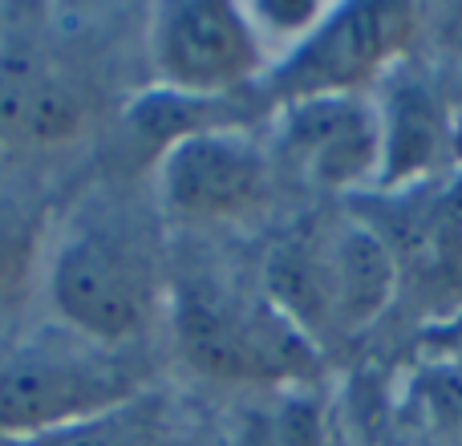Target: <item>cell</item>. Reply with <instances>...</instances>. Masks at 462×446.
Masks as SVG:
<instances>
[{
  "label": "cell",
  "mask_w": 462,
  "mask_h": 446,
  "mask_svg": "<svg viewBox=\"0 0 462 446\" xmlns=\"http://www.w3.org/2000/svg\"><path fill=\"white\" fill-rule=\"evenodd\" d=\"M49 208L41 195L0 187V309L24 301L45 260Z\"/></svg>",
  "instance_id": "8fae6325"
},
{
  "label": "cell",
  "mask_w": 462,
  "mask_h": 446,
  "mask_svg": "<svg viewBox=\"0 0 462 446\" xmlns=\"http://www.w3.org/2000/svg\"><path fill=\"white\" fill-rule=\"evenodd\" d=\"M0 53H5V16H0Z\"/></svg>",
  "instance_id": "e0dca14e"
},
{
  "label": "cell",
  "mask_w": 462,
  "mask_h": 446,
  "mask_svg": "<svg viewBox=\"0 0 462 446\" xmlns=\"http://www.w3.org/2000/svg\"><path fill=\"white\" fill-rule=\"evenodd\" d=\"M45 293L65 333L122 353L167 317L162 264L122 228H81L45 260Z\"/></svg>",
  "instance_id": "3957f363"
},
{
  "label": "cell",
  "mask_w": 462,
  "mask_h": 446,
  "mask_svg": "<svg viewBox=\"0 0 462 446\" xmlns=\"http://www.w3.org/2000/svg\"><path fill=\"white\" fill-rule=\"evenodd\" d=\"M16 446H162V406L151 394H138L97 418Z\"/></svg>",
  "instance_id": "4fadbf2b"
},
{
  "label": "cell",
  "mask_w": 462,
  "mask_h": 446,
  "mask_svg": "<svg viewBox=\"0 0 462 446\" xmlns=\"http://www.w3.org/2000/svg\"><path fill=\"white\" fill-rule=\"evenodd\" d=\"M422 353H430V361H439V366L462 369V304L458 309H450L447 321H439V325L426 329L422 333Z\"/></svg>",
  "instance_id": "2e32d148"
},
{
  "label": "cell",
  "mask_w": 462,
  "mask_h": 446,
  "mask_svg": "<svg viewBox=\"0 0 462 446\" xmlns=\"http://www.w3.org/2000/svg\"><path fill=\"white\" fill-rule=\"evenodd\" d=\"M333 5H320V0H263V5H247V16H252L255 33L260 41L268 45L272 53V65L296 49L320 21Z\"/></svg>",
  "instance_id": "5bb4252c"
},
{
  "label": "cell",
  "mask_w": 462,
  "mask_h": 446,
  "mask_svg": "<svg viewBox=\"0 0 462 446\" xmlns=\"http://www.w3.org/2000/svg\"><path fill=\"white\" fill-rule=\"evenodd\" d=\"M236 446H328L325 406L309 386L263 390V402L239 418Z\"/></svg>",
  "instance_id": "7c38bea8"
},
{
  "label": "cell",
  "mask_w": 462,
  "mask_h": 446,
  "mask_svg": "<svg viewBox=\"0 0 462 446\" xmlns=\"http://www.w3.org/2000/svg\"><path fill=\"white\" fill-rule=\"evenodd\" d=\"M146 61L159 89L203 102L244 94L272 70V53L255 33L247 5L224 0L154 5L146 21Z\"/></svg>",
  "instance_id": "8992f818"
},
{
  "label": "cell",
  "mask_w": 462,
  "mask_h": 446,
  "mask_svg": "<svg viewBox=\"0 0 462 446\" xmlns=\"http://www.w3.org/2000/svg\"><path fill=\"white\" fill-rule=\"evenodd\" d=\"M175 353L195 377L247 390H288L320 377V345L260 288L183 276L167 301Z\"/></svg>",
  "instance_id": "6da1fadb"
},
{
  "label": "cell",
  "mask_w": 462,
  "mask_h": 446,
  "mask_svg": "<svg viewBox=\"0 0 462 446\" xmlns=\"http://www.w3.org/2000/svg\"><path fill=\"white\" fill-rule=\"evenodd\" d=\"M382 114V175L377 187H406L422 183L442 163L450 146V114L442 94L426 78L406 73V65L390 73L385 102H377Z\"/></svg>",
  "instance_id": "30bf717a"
},
{
  "label": "cell",
  "mask_w": 462,
  "mask_h": 446,
  "mask_svg": "<svg viewBox=\"0 0 462 446\" xmlns=\"http://www.w3.org/2000/svg\"><path fill=\"white\" fill-rule=\"evenodd\" d=\"M276 159L320 191H361L382 175V114L369 94H328L276 110Z\"/></svg>",
  "instance_id": "ba28073f"
},
{
  "label": "cell",
  "mask_w": 462,
  "mask_h": 446,
  "mask_svg": "<svg viewBox=\"0 0 462 446\" xmlns=\"http://www.w3.org/2000/svg\"><path fill=\"white\" fill-rule=\"evenodd\" d=\"M143 394L122 353L81 337H41L0 361V439L32 442Z\"/></svg>",
  "instance_id": "277c9868"
},
{
  "label": "cell",
  "mask_w": 462,
  "mask_h": 446,
  "mask_svg": "<svg viewBox=\"0 0 462 446\" xmlns=\"http://www.w3.org/2000/svg\"><path fill=\"white\" fill-rule=\"evenodd\" d=\"M422 394L447 423H462V369L430 361L422 377Z\"/></svg>",
  "instance_id": "9a60e30c"
},
{
  "label": "cell",
  "mask_w": 462,
  "mask_h": 446,
  "mask_svg": "<svg viewBox=\"0 0 462 446\" xmlns=\"http://www.w3.org/2000/svg\"><path fill=\"white\" fill-rule=\"evenodd\" d=\"M418 29L422 13L414 5H333L300 45L272 65L260 94L276 110L304 98L369 94L374 81L406 65Z\"/></svg>",
  "instance_id": "5b68a950"
},
{
  "label": "cell",
  "mask_w": 462,
  "mask_h": 446,
  "mask_svg": "<svg viewBox=\"0 0 462 446\" xmlns=\"http://www.w3.org/2000/svg\"><path fill=\"white\" fill-rule=\"evenodd\" d=\"M402 264L377 223L325 216L296 228L268 252L263 293L320 345L369 329L398 296Z\"/></svg>",
  "instance_id": "7a4b0ae2"
},
{
  "label": "cell",
  "mask_w": 462,
  "mask_h": 446,
  "mask_svg": "<svg viewBox=\"0 0 462 446\" xmlns=\"http://www.w3.org/2000/svg\"><path fill=\"white\" fill-rule=\"evenodd\" d=\"M89 94L69 70L32 53H0V146L49 151L86 130Z\"/></svg>",
  "instance_id": "9c48e42d"
},
{
  "label": "cell",
  "mask_w": 462,
  "mask_h": 446,
  "mask_svg": "<svg viewBox=\"0 0 462 446\" xmlns=\"http://www.w3.org/2000/svg\"><path fill=\"white\" fill-rule=\"evenodd\" d=\"M162 216L183 228L244 223L272 195V159L239 122L179 138L154 163Z\"/></svg>",
  "instance_id": "52a82bcc"
}]
</instances>
